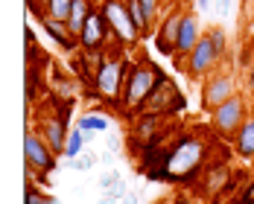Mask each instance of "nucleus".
I'll use <instances>...</instances> for the list:
<instances>
[{
  "mask_svg": "<svg viewBox=\"0 0 254 204\" xmlns=\"http://www.w3.org/2000/svg\"><path fill=\"white\" fill-rule=\"evenodd\" d=\"M184 108H187L184 94L173 85V79L167 76L152 91V94H149V100L140 105V111H137V114H161V117H173V114H181Z\"/></svg>",
  "mask_w": 254,
  "mask_h": 204,
  "instance_id": "obj_7",
  "label": "nucleus"
},
{
  "mask_svg": "<svg viewBox=\"0 0 254 204\" xmlns=\"http://www.w3.org/2000/svg\"><path fill=\"white\" fill-rule=\"evenodd\" d=\"M94 134H97V131H91V128H82V137H85V143H91V140H94Z\"/></svg>",
  "mask_w": 254,
  "mask_h": 204,
  "instance_id": "obj_29",
  "label": "nucleus"
},
{
  "mask_svg": "<svg viewBox=\"0 0 254 204\" xmlns=\"http://www.w3.org/2000/svg\"><path fill=\"white\" fill-rule=\"evenodd\" d=\"M207 152L210 149L199 134L181 131L176 137V143L170 146V152H167V181L190 184L193 178H199L210 163Z\"/></svg>",
  "mask_w": 254,
  "mask_h": 204,
  "instance_id": "obj_1",
  "label": "nucleus"
},
{
  "mask_svg": "<svg viewBox=\"0 0 254 204\" xmlns=\"http://www.w3.org/2000/svg\"><path fill=\"white\" fill-rule=\"evenodd\" d=\"M249 114H252V111H249L246 94L237 91L231 100H225L213 114H210V128H213V134H216L219 140H234V134L240 131V126L246 123Z\"/></svg>",
  "mask_w": 254,
  "mask_h": 204,
  "instance_id": "obj_5",
  "label": "nucleus"
},
{
  "mask_svg": "<svg viewBox=\"0 0 254 204\" xmlns=\"http://www.w3.org/2000/svg\"><path fill=\"white\" fill-rule=\"evenodd\" d=\"M234 94H237V82H234V76L216 70V73H210L207 79H202V97H199V105H202L204 114H213V111H216L225 100H231Z\"/></svg>",
  "mask_w": 254,
  "mask_h": 204,
  "instance_id": "obj_9",
  "label": "nucleus"
},
{
  "mask_svg": "<svg viewBox=\"0 0 254 204\" xmlns=\"http://www.w3.org/2000/svg\"><path fill=\"white\" fill-rule=\"evenodd\" d=\"M79 128H91V131H105V128H108V117H97V114H82V117H79Z\"/></svg>",
  "mask_w": 254,
  "mask_h": 204,
  "instance_id": "obj_21",
  "label": "nucleus"
},
{
  "mask_svg": "<svg viewBox=\"0 0 254 204\" xmlns=\"http://www.w3.org/2000/svg\"><path fill=\"white\" fill-rule=\"evenodd\" d=\"M128 61L131 58L126 55V47H111L105 52V58L97 64V73H94V88L102 94V102H108L114 108H123Z\"/></svg>",
  "mask_w": 254,
  "mask_h": 204,
  "instance_id": "obj_3",
  "label": "nucleus"
},
{
  "mask_svg": "<svg viewBox=\"0 0 254 204\" xmlns=\"http://www.w3.org/2000/svg\"><path fill=\"white\" fill-rule=\"evenodd\" d=\"M38 24L41 29L47 32V38H50L53 44H59L64 52H76L79 50V38H73L70 32H67V24H62V21H53V18H38Z\"/></svg>",
  "mask_w": 254,
  "mask_h": 204,
  "instance_id": "obj_14",
  "label": "nucleus"
},
{
  "mask_svg": "<svg viewBox=\"0 0 254 204\" xmlns=\"http://www.w3.org/2000/svg\"><path fill=\"white\" fill-rule=\"evenodd\" d=\"M222 52L216 50V44L210 41V35L202 32V38H199V44L193 47V52L184 58V61H178L176 70H181L187 79H193V82H202L207 79L210 73H216L219 70V64H222Z\"/></svg>",
  "mask_w": 254,
  "mask_h": 204,
  "instance_id": "obj_4",
  "label": "nucleus"
},
{
  "mask_svg": "<svg viewBox=\"0 0 254 204\" xmlns=\"http://www.w3.org/2000/svg\"><path fill=\"white\" fill-rule=\"evenodd\" d=\"M228 178H231L228 163H222V160H210V163H207V169H204L202 175H199V184H196V190H199L202 196H210V199H216V196L222 193V187L228 184Z\"/></svg>",
  "mask_w": 254,
  "mask_h": 204,
  "instance_id": "obj_12",
  "label": "nucleus"
},
{
  "mask_svg": "<svg viewBox=\"0 0 254 204\" xmlns=\"http://www.w3.org/2000/svg\"><path fill=\"white\" fill-rule=\"evenodd\" d=\"M97 163V157L94 154H85V157H73V160H64V166H70V169H76V172H85V169H91Z\"/></svg>",
  "mask_w": 254,
  "mask_h": 204,
  "instance_id": "obj_24",
  "label": "nucleus"
},
{
  "mask_svg": "<svg viewBox=\"0 0 254 204\" xmlns=\"http://www.w3.org/2000/svg\"><path fill=\"white\" fill-rule=\"evenodd\" d=\"M100 12H102V18L108 21V26H111L117 44L134 47V44L143 38L140 26L134 24V18H131V12H128L126 0H100Z\"/></svg>",
  "mask_w": 254,
  "mask_h": 204,
  "instance_id": "obj_6",
  "label": "nucleus"
},
{
  "mask_svg": "<svg viewBox=\"0 0 254 204\" xmlns=\"http://www.w3.org/2000/svg\"><path fill=\"white\" fill-rule=\"evenodd\" d=\"M173 3H176V6H178V3H181V0H173Z\"/></svg>",
  "mask_w": 254,
  "mask_h": 204,
  "instance_id": "obj_35",
  "label": "nucleus"
},
{
  "mask_svg": "<svg viewBox=\"0 0 254 204\" xmlns=\"http://www.w3.org/2000/svg\"><path fill=\"white\" fill-rule=\"evenodd\" d=\"M164 79H167V73H164L155 61H149L146 55H140L137 61H128L126 88H123V111H126V114L128 111L137 114L140 105L149 100V94H152Z\"/></svg>",
  "mask_w": 254,
  "mask_h": 204,
  "instance_id": "obj_2",
  "label": "nucleus"
},
{
  "mask_svg": "<svg viewBox=\"0 0 254 204\" xmlns=\"http://www.w3.org/2000/svg\"><path fill=\"white\" fill-rule=\"evenodd\" d=\"M161 204H190L184 196H173V199H161Z\"/></svg>",
  "mask_w": 254,
  "mask_h": 204,
  "instance_id": "obj_27",
  "label": "nucleus"
},
{
  "mask_svg": "<svg viewBox=\"0 0 254 204\" xmlns=\"http://www.w3.org/2000/svg\"><path fill=\"white\" fill-rule=\"evenodd\" d=\"M126 6H128V12H131V18H134V24L140 26V32H143V35H152L155 26L149 24V18H146V12H143L140 0H126Z\"/></svg>",
  "mask_w": 254,
  "mask_h": 204,
  "instance_id": "obj_18",
  "label": "nucleus"
},
{
  "mask_svg": "<svg viewBox=\"0 0 254 204\" xmlns=\"http://www.w3.org/2000/svg\"><path fill=\"white\" fill-rule=\"evenodd\" d=\"M38 91H41L38 70H32V64H26V105H32V100L38 97Z\"/></svg>",
  "mask_w": 254,
  "mask_h": 204,
  "instance_id": "obj_19",
  "label": "nucleus"
},
{
  "mask_svg": "<svg viewBox=\"0 0 254 204\" xmlns=\"http://www.w3.org/2000/svg\"><path fill=\"white\" fill-rule=\"evenodd\" d=\"M199 38H202V29H199V18H196V12H190V9H184V18H181V29H178V47H176V61H184L193 47L199 44Z\"/></svg>",
  "mask_w": 254,
  "mask_h": 204,
  "instance_id": "obj_11",
  "label": "nucleus"
},
{
  "mask_svg": "<svg viewBox=\"0 0 254 204\" xmlns=\"http://www.w3.org/2000/svg\"><path fill=\"white\" fill-rule=\"evenodd\" d=\"M117 181H123V178H120V175H117L114 169H108V172H102V178L97 181V184H100V190L105 193V190H111V187H114Z\"/></svg>",
  "mask_w": 254,
  "mask_h": 204,
  "instance_id": "obj_25",
  "label": "nucleus"
},
{
  "mask_svg": "<svg viewBox=\"0 0 254 204\" xmlns=\"http://www.w3.org/2000/svg\"><path fill=\"white\" fill-rule=\"evenodd\" d=\"M231 146H234L237 157H243V160H254V114L246 117V123H243L240 131L234 134Z\"/></svg>",
  "mask_w": 254,
  "mask_h": 204,
  "instance_id": "obj_16",
  "label": "nucleus"
},
{
  "mask_svg": "<svg viewBox=\"0 0 254 204\" xmlns=\"http://www.w3.org/2000/svg\"><path fill=\"white\" fill-rule=\"evenodd\" d=\"M249 21L254 24V0H249Z\"/></svg>",
  "mask_w": 254,
  "mask_h": 204,
  "instance_id": "obj_31",
  "label": "nucleus"
},
{
  "mask_svg": "<svg viewBox=\"0 0 254 204\" xmlns=\"http://www.w3.org/2000/svg\"><path fill=\"white\" fill-rule=\"evenodd\" d=\"M164 3L167 0H140V6H143V12H146V18H149V24L158 26L161 21V9H164Z\"/></svg>",
  "mask_w": 254,
  "mask_h": 204,
  "instance_id": "obj_22",
  "label": "nucleus"
},
{
  "mask_svg": "<svg viewBox=\"0 0 254 204\" xmlns=\"http://www.w3.org/2000/svg\"><path fill=\"white\" fill-rule=\"evenodd\" d=\"M120 204H137V193H131V190H128L126 196H123V202Z\"/></svg>",
  "mask_w": 254,
  "mask_h": 204,
  "instance_id": "obj_28",
  "label": "nucleus"
},
{
  "mask_svg": "<svg viewBox=\"0 0 254 204\" xmlns=\"http://www.w3.org/2000/svg\"><path fill=\"white\" fill-rule=\"evenodd\" d=\"M38 131H41V137L47 140V146H50L56 154H64V146H67V123H62L59 120V114H53V117H41L38 120Z\"/></svg>",
  "mask_w": 254,
  "mask_h": 204,
  "instance_id": "obj_13",
  "label": "nucleus"
},
{
  "mask_svg": "<svg viewBox=\"0 0 254 204\" xmlns=\"http://www.w3.org/2000/svg\"><path fill=\"white\" fill-rule=\"evenodd\" d=\"M196 6H199L202 12H207V6H210V0H196Z\"/></svg>",
  "mask_w": 254,
  "mask_h": 204,
  "instance_id": "obj_30",
  "label": "nucleus"
},
{
  "mask_svg": "<svg viewBox=\"0 0 254 204\" xmlns=\"http://www.w3.org/2000/svg\"><path fill=\"white\" fill-rule=\"evenodd\" d=\"M181 18H184V9L173 6L161 15V21L152 32V44L155 50L161 52L164 58H176V47H178V29H181Z\"/></svg>",
  "mask_w": 254,
  "mask_h": 204,
  "instance_id": "obj_8",
  "label": "nucleus"
},
{
  "mask_svg": "<svg viewBox=\"0 0 254 204\" xmlns=\"http://www.w3.org/2000/svg\"><path fill=\"white\" fill-rule=\"evenodd\" d=\"M249 50H252V52H254V35H252V41H249Z\"/></svg>",
  "mask_w": 254,
  "mask_h": 204,
  "instance_id": "obj_32",
  "label": "nucleus"
},
{
  "mask_svg": "<svg viewBox=\"0 0 254 204\" xmlns=\"http://www.w3.org/2000/svg\"><path fill=\"white\" fill-rule=\"evenodd\" d=\"M70 9H73V0H47V6H44V15L53 18V21H67L70 18Z\"/></svg>",
  "mask_w": 254,
  "mask_h": 204,
  "instance_id": "obj_17",
  "label": "nucleus"
},
{
  "mask_svg": "<svg viewBox=\"0 0 254 204\" xmlns=\"http://www.w3.org/2000/svg\"><path fill=\"white\" fill-rule=\"evenodd\" d=\"M204 32L210 35V41L216 44V50L225 55V50H228V38H225V29H222V26H207Z\"/></svg>",
  "mask_w": 254,
  "mask_h": 204,
  "instance_id": "obj_23",
  "label": "nucleus"
},
{
  "mask_svg": "<svg viewBox=\"0 0 254 204\" xmlns=\"http://www.w3.org/2000/svg\"><path fill=\"white\" fill-rule=\"evenodd\" d=\"M38 3H41V6H47V0H38Z\"/></svg>",
  "mask_w": 254,
  "mask_h": 204,
  "instance_id": "obj_34",
  "label": "nucleus"
},
{
  "mask_svg": "<svg viewBox=\"0 0 254 204\" xmlns=\"http://www.w3.org/2000/svg\"><path fill=\"white\" fill-rule=\"evenodd\" d=\"M82 143H85L82 128H79V131H70V134H67V146H64V157H67V160L79 157V154H82Z\"/></svg>",
  "mask_w": 254,
  "mask_h": 204,
  "instance_id": "obj_20",
  "label": "nucleus"
},
{
  "mask_svg": "<svg viewBox=\"0 0 254 204\" xmlns=\"http://www.w3.org/2000/svg\"><path fill=\"white\" fill-rule=\"evenodd\" d=\"M246 85H249V91H254V55L246 61Z\"/></svg>",
  "mask_w": 254,
  "mask_h": 204,
  "instance_id": "obj_26",
  "label": "nucleus"
},
{
  "mask_svg": "<svg viewBox=\"0 0 254 204\" xmlns=\"http://www.w3.org/2000/svg\"><path fill=\"white\" fill-rule=\"evenodd\" d=\"M228 6H231V0H222V9H228Z\"/></svg>",
  "mask_w": 254,
  "mask_h": 204,
  "instance_id": "obj_33",
  "label": "nucleus"
},
{
  "mask_svg": "<svg viewBox=\"0 0 254 204\" xmlns=\"http://www.w3.org/2000/svg\"><path fill=\"white\" fill-rule=\"evenodd\" d=\"M59 154L53 152L50 146H47V140L41 137V131H26L24 134V160L26 166H32L35 172H53L56 169V160Z\"/></svg>",
  "mask_w": 254,
  "mask_h": 204,
  "instance_id": "obj_10",
  "label": "nucleus"
},
{
  "mask_svg": "<svg viewBox=\"0 0 254 204\" xmlns=\"http://www.w3.org/2000/svg\"><path fill=\"white\" fill-rule=\"evenodd\" d=\"M97 6H100V0H73L70 18L64 21V24H67V32H70L73 38L82 35V29H85V24H88V18L97 12Z\"/></svg>",
  "mask_w": 254,
  "mask_h": 204,
  "instance_id": "obj_15",
  "label": "nucleus"
}]
</instances>
